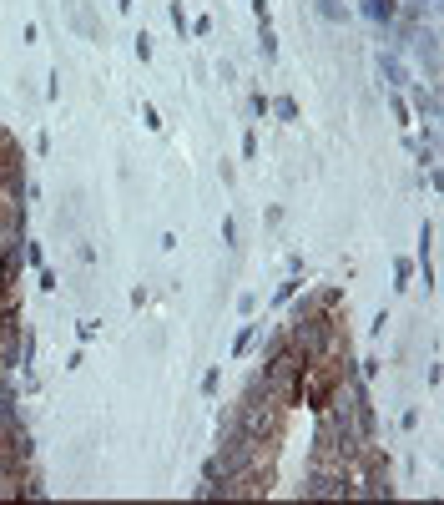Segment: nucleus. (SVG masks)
<instances>
[{
    "instance_id": "f257e3e1",
    "label": "nucleus",
    "mask_w": 444,
    "mask_h": 505,
    "mask_svg": "<svg viewBox=\"0 0 444 505\" xmlns=\"http://www.w3.org/2000/svg\"><path fill=\"white\" fill-rule=\"evenodd\" d=\"M268 106H273V111H278V117H283V122H293V117H298V106H293L288 96H283V101H268Z\"/></svg>"
}]
</instances>
